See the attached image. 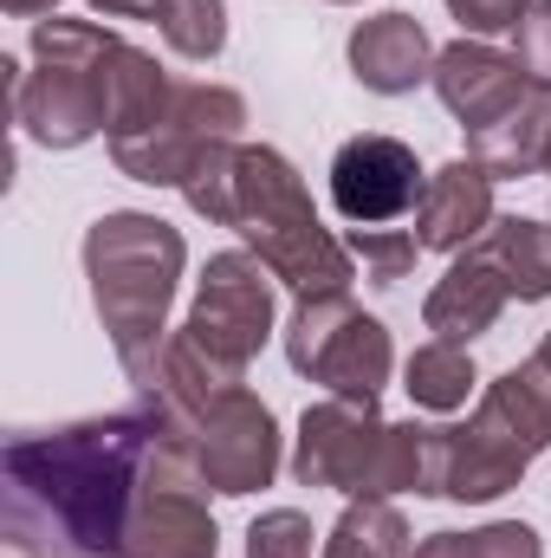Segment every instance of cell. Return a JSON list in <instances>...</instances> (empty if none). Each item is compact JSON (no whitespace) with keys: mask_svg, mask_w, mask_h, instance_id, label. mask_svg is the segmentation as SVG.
<instances>
[{"mask_svg":"<svg viewBox=\"0 0 551 558\" xmlns=\"http://www.w3.org/2000/svg\"><path fill=\"white\" fill-rule=\"evenodd\" d=\"M156 410L13 435L0 454V539L7 558H118L149 481Z\"/></svg>","mask_w":551,"mask_h":558,"instance_id":"obj_1","label":"cell"},{"mask_svg":"<svg viewBox=\"0 0 551 558\" xmlns=\"http://www.w3.org/2000/svg\"><path fill=\"white\" fill-rule=\"evenodd\" d=\"M182 267H188V241L162 215L111 208L85 228L91 305H98V325L111 331V351L124 371H137L169 338V305H175Z\"/></svg>","mask_w":551,"mask_h":558,"instance_id":"obj_2","label":"cell"},{"mask_svg":"<svg viewBox=\"0 0 551 558\" xmlns=\"http://www.w3.org/2000/svg\"><path fill=\"white\" fill-rule=\"evenodd\" d=\"M234 234L298 299L351 292V279H357V254L318 221L298 169L279 156L273 143H241V208H234Z\"/></svg>","mask_w":551,"mask_h":558,"instance_id":"obj_3","label":"cell"},{"mask_svg":"<svg viewBox=\"0 0 551 558\" xmlns=\"http://www.w3.org/2000/svg\"><path fill=\"white\" fill-rule=\"evenodd\" d=\"M428 474V428L421 422H383L377 403L325 397L298 416L292 441V481L298 487H338L344 500H390L421 494Z\"/></svg>","mask_w":551,"mask_h":558,"instance_id":"obj_4","label":"cell"},{"mask_svg":"<svg viewBox=\"0 0 551 558\" xmlns=\"http://www.w3.org/2000/svg\"><path fill=\"white\" fill-rule=\"evenodd\" d=\"M285 364L325 384L331 397L377 403L396 377V344L383 318L351 305V292H318V299H298L285 318Z\"/></svg>","mask_w":551,"mask_h":558,"instance_id":"obj_5","label":"cell"},{"mask_svg":"<svg viewBox=\"0 0 551 558\" xmlns=\"http://www.w3.org/2000/svg\"><path fill=\"white\" fill-rule=\"evenodd\" d=\"M247 124V98L234 85H175L162 118L137 131V137L111 143V162L131 175V182H149V189H182L188 169L201 162V149L215 143H234Z\"/></svg>","mask_w":551,"mask_h":558,"instance_id":"obj_6","label":"cell"},{"mask_svg":"<svg viewBox=\"0 0 551 558\" xmlns=\"http://www.w3.org/2000/svg\"><path fill=\"white\" fill-rule=\"evenodd\" d=\"M182 331L228 371L247 377V364L260 357V344L273 338V274L260 254H215L195 279V305L182 318Z\"/></svg>","mask_w":551,"mask_h":558,"instance_id":"obj_7","label":"cell"},{"mask_svg":"<svg viewBox=\"0 0 551 558\" xmlns=\"http://www.w3.org/2000/svg\"><path fill=\"white\" fill-rule=\"evenodd\" d=\"M273 474H279V422L241 384L195 422V481L221 500H241V494L273 487Z\"/></svg>","mask_w":551,"mask_h":558,"instance_id":"obj_8","label":"cell"},{"mask_svg":"<svg viewBox=\"0 0 551 558\" xmlns=\"http://www.w3.org/2000/svg\"><path fill=\"white\" fill-rule=\"evenodd\" d=\"M428 169L415 162V149L403 137L364 131V137L338 143L331 156V208L351 228H396L421 208Z\"/></svg>","mask_w":551,"mask_h":558,"instance_id":"obj_9","label":"cell"},{"mask_svg":"<svg viewBox=\"0 0 551 558\" xmlns=\"http://www.w3.org/2000/svg\"><path fill=\"white\" fill-rule=\"evenodd\" d=\"M526 454H513L487 422H441L428 428V474L421 494L428 500H461V507H487L500 494H513L526 481Z\"/></svg>","mask_w":551,"mask_h":558,"instance_id":"obj_10","label":"cell"},{"mask_svg":"<svg viewBox=\"0 0 551 558\" xmlns=\"http://www.w3.org/2000/svg\"><path fill=\"white\" fill-rule=\"evenodd\" d=\"M13 118L39 149H78L105 131V98H98V59L85 65H39L13 78Z\"/></svg>","mask_w":551,"mask_h":558,"instance_id":"obj_11","label":"cell"},{"mask_svg":"<svg viewBox=\"0 0 551 558\" xmlns=\"http://www.w3.org/2000/svg\"><path fill=\"white\" fill-rule=\"evenodd\" d=\"M428 85H434V98L448 105V118H454L461 131H487L500 111L519 105V92H526L532 78L519 72L513 52H500V46L461 33L454 46L434 52V78H428Z\"/></svg>","mask_w":551,"mask_h":558,"instance_id":"obj_12","label":"cell"},{"mask_svg":"<svg viewBox=\"0 0 551 558\" xmlns=\"http://www.w3.org/2000/svg\"><path fill=\"white\" fill-rule=\"evenodd\" d=\"M118 558H221V526L195 481H143Z\"/></svg>","mask_w":551,"mask_h":558,"instance_id":"obj_13","label":"cell"},{"mask_svg":"<svg viewBox=\"0 0 551 558\" xmlns=\"http://www.w3.org/2000/svg\"><path fill=\"white\" fill-rule=\"evenodd\" d=\"M493 175L474 156H454L428 175L421 208H415V241L421 254H467L480 247V234L493 228Z\"/></svg>","mask_w":551,"mask_h":558,"instance_id":"obj_14","label":"cell"},{"mask_svg":"<svg viewBox=\"0 0 551 558\" xmlns=\"http://www.w3.org/2000/svg\"><path fill=\"white\" fill-rule=\"evenodd\" d=\"M344 59H351V78L377 98H403L415 85L434 78V46L421 33L415 13H377V20H357L351 39H344Z\"/></svg>","mask_w":551,"mask_h":558,"instance_id":"obj_15","label":"cell"},{"mask_svg":"<svg viewBox=\"0 0 551 558\" xmlns=\"http://www.w3.org/2000/svg\"><path fill=\"white\" fill-rule=\"evenodd\" d=\"M506 299H513V292H506L500 267H493L480 247H467V254L448 260V274L434 279V292L421 299V325H428L441 344H474V338H487V331L500 325Z\"/></svg>","mask_w":551,"mask_h":558,"instance_id":"obj_16","label":"cell"},{"mask_svg":"<svg viewBox=\"0 0 551 558\" xmlns=\"http://www.w3.org/2000/svg\"><path fill=\"white\" fill-rule=\"evenodd\" d=\"M467 156H474L493 182L539 175L546 156H551V85H526L513 111H500L487 131H467Z\"/></svg>","mask_w":551,"mask_h":558,"instance_id":"obj_17","label":"cell"},{"mask_svg":"<svg viewBox=\"0 0 551 558\" xmlns=\"http://www.w3.org/2000/svg\"><path fill=\"white\" fill-rule=\"evenodd\" d=\"M169 78H162V65L143 52V46H131V39H118L105 59H98V98H105V137L124 143L137 137V131H149L156 118H162V105H169Z\"/></svg>","mask_w":551,"mask_h":558,"instance_id":"obj_18","label":"cell"},{"mask_svg":"<svg viewBox=\"0 0 551 558\" xmlns=\"http://www.w3.org/2000/svg\"><path fill=\"white\" fill-rule=\"evenodd\" d=\"M480 254L500 267L506 292H513L519 305H539V299H551V221L500 215V221L480 234Z\"/></svg>","mask_w":551,"mask_h":558,"instance_id":"obj_19","label":"cell"},{"mask_svg":"<svg viewBox=\"0 0 551 558\" xmlns=\"http://www.w3.org/2000/svg\"><path fill=\"white\" fill-rule=\"evenodd\" d=\"M474 384H480V371H474L467 344H441V338H428L409 364H403V390H409V403L415 410H434V416L467 410Z\"/></svg>","mask_w":551,"mask_h":558,"instance_id":"obj_20","label":"cell"},{"mask_svg":"<svg viewBox=\"0 0 551 558\" xmlns=\"http://www.w3.org/2000/svg\"><path fill=\"white\" fill-rule=\"evenodd\" d=\"M409 520L390 507V500H344L331 539L318 546V558H409Z\"/></svg>","mask_w":551,"mask_h":558,"instance_id":"obj_21","label":"cell"},{"mask_svg":"<svg viewBox=\"0 0 551 558\" xmlns=\"http://www.w3.org/2000/svg\"><path fill=\"white\" fill-rule=\"evenodd\" d=\"M182 202H188L201 221L234 228V208H241V143H215V149H201V162H195L188 182H182Z\"/></svg>","mask_w":551,"mask_h":558,"instance_id":"obj_22","label":"cell"},{"mask_svg":"<svg viewBox=\"0 0 551 558\" xmlns=\"http://www.w3.org/2000/svg\"><path fill=\"white\" fill-rule=\"evenodd\" d=\"M156 26H162L169 52H182L195 65L221 59V46H228V0H162Z\"/></svg>","mask_w":551,"mask_h":558,"instance_id":"obj_23","label":"cell"},{"mask_svg":"<svg viewBox=\"0 0 551 558\" xmlns=\"http://www.w3.org/2000/svg\"><path fill=\"white\" fill-rule=\"evenodd\" d=\"M118 46V33L111 26H98V20H33V59L39 65H85V59H105Z\"/></svg>","mask_w":551,"mask_h":558,"instance_id":"obj_24","label":"cell"},{"mask_svg":"<svg viewBox=\"0 0 551 558\" xmlns=\"http://www.w3.org/2000/svg\"><path fill=\"white\" fill-rule=\"evenodd\" d=\"M344 247L364 260V274L383 279V286L409 279L415 260H421V241H415V228H351V241H344Z\"/></svg>","mask_w":551,"mask_h":558,"instance_id":"obj_25","label":"cell"},{"mask_svg":"<svg viewBox=\"0 0 551 558\" xmlns=\"http://www.w3.org/2000/svg\"><path fill=\"white\" fill-rule=\"evenodd\" d=\"M318 553V533L298 507H273L247 526V558H311Z\"/></svg>","mask_w":551,"mask_h":558,"instance_id":"obj_26","label":"cell"},{"mask_svg":"<svg viewBox=\"0 0 551 558\" xmlns=\"http://www.w3.org/2000/svg\"><path fill=\"white\" fill-rule=\"evenodd\" d=\"M513 59L532 85H551V0H532L513 26Z\"/></svg>","mask_w":551,"mask_h":558,"instance_id":"obj_27","label":"cell"},{"mask_svg":"<svg viewBox=\"0 0 551 558\" xmlns=\"http://www.w3.org/2000/svg\"><path fill=\"white\" fill-rule=\"evenodd\" d=\"M474 558H546V539L526 526V520H493L480 533H467Z\"/></svg>","mask_w":551,"mask_h":558,"instance_id":"obj_28","label":"cell"},{"mask_svg":"<svg viewBox=\"0 0 551 558\" xmlns=\"http://www.w3.org/2000/svg\"><path fill=\"white\" fill-rule=\"evenodd\" d=\"M441 7L461 20V33L487 39V33H513V26H519V13H526L532 0H441Z\"/></svg>","mask_w":551,"mask_h":558,"instance_id":"obj_29","label":"cell"},{"mask_svg":"<svg viewBox=\"0 0 551 558\" xmlns=\"http://www.w3.org/2000/svg\"><path fill=\"white\" fill-rule=\"evenodd\" d=\"M519 377L532 384V397L546 403V416H551V331H546V338H539V351H532V357L519 364Z\"/></svg>","mask_w":551,"mask_h":558,"instance_id":"obj_30","label":"cell"},{"mask_svg":"<svg viewBox=\"0 0 551 558\" xmlns=\"http://www.w3.org/2000/svg\"><path fill=\"white\" fill-rule=\"evenodd\" d=\"M85 7L105 20H156L162 13V0H85Z\"/></svg>","mask_w":551,"mask_h":558,"instance_id":"obj_31","label":"cell"},{"mask_svg":"<svg viewBox=\"0 0 551 558\" xmlns=\"http://www.w3.org/2000/svg\"><path fill=\"white\" fill-rule=\"evenodd\" d=\"M409 558H474V546H467V533H428Z\"/></svg>","mask_w":551,"mask_h":558,"instance_id":"obj_32","label":"cell"},{"mask_svg":"<svg viewBox=\"0 0 551 558\" xmlns=\"http://www.w3.org/2000/svg\"><path fill=\"white\" fill-rule=\"evenodd\" d=\"M0 7H7L13 20H52V13H59V0H0Z\"/></svg>","mask_w":551,"mask_h":558,"instance_id":"obj_33","label":"cell"},{"mask_svg":"<svg viewBox=\"0 0 551 558\" xmlns=\"http://www.w3.org/2000/svg\"><path fill=\"white\" fill-rule=\"evenodd\" d=\"M331 7H357V0H331Z\"/></svg>","mask_w":551,"mask_h":558,"instance_id":"obj_34","label":"cell"},{"mask_svg":"<svg viewBox=\"0 0 551 558\" xmlns=\"http://www.w3.org/2000/svg\"><path fill=\"white\" fill-rule=\"evenodd\" d=\"M546 175H551V156H546Z\"/></svg>","mask_w":551,"mask_h":558,"instance_id":"obj_35","label":"cell"}]
</instances>
